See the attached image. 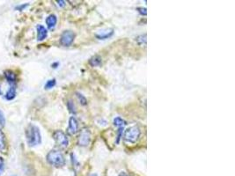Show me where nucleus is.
I'll return each instance as SVG.
<instances>
[{"label":"nucleus","mask_w":235,"mask_h":176,"mask_svg":"<svg viewBox=\"0 0 235 176\" xmlns=\"http://www.w3.org/2000/svg\"><path fill=\"white\" fill-rule=\"evenodd\" d=\"M26 142L29 146L34 147L41 143V136L39 128L34 124H29L26 130Z\"/></svg>","instance_id":"f257e3e1"},{"label":"nucleus","mask_w":235,"mask_h":176,"mask_svg":"<svg viewBox=\"0 0 235 176\" xmlns=\"http://www.w3.org/2000/svg\"><path fill=\"white\" fill-rule=\"evenodd\" d=\"M47 161L55 167H62L65 165V159L63 153L59 151L53 150L47 155Z\"/></svg>","instance_id":"f03ea898"},{"label":"nucleus","mask_w":235,"mask_h":176,"mask_svg":"<svg viewBox=\"0 0 235 176\" xmlns=\"http://www.w3.org/2000/svg\"><path fill=\"white\" fill-rule=\"evenodd\" d=\"M141 135V130L138 126L133 125L124 130L123 140L129 144H136Z\"/></svg>","instance_id":"7ed1b4c3"},{"label":"nucleus","mask_w":235,"mask_h":176,"mask_svg":"<svg viewBox=\"0 0 235 176\" xmlns=\"http://www.w3.org/2000/svg\"><path fill=\"white\" fill-rule=\"evenodd\" d=\"M53 137H54V140L56 141V145L63 148V149H65L68 147L69 145V139H68V136H66V134L65 132H63L62 130H56L54 132L53 134Z\"/></svg>","instance_id":"20e7f679"},{"label":"nucleus","mask_w":235,"mask_h":176,"mask_svg":"<svg viewBox=\"0 0 235 176\" xmlns=\"http://www.w3.org/2000/svg\"><path fill=\"white\" fill-rule=\"evenodd\" d=\"M91 142V132L88 129L85 128L83 129L78 137V145L79 146L86 147Z\"/></svg>","instance_id":"39448f33"},{"label":"nucleus","mask_w":235,"mask_h":176,"mask_svg":"<svg viewBox=\"0 0 235 176\" xmlns=\"http://www.w3.org/2000/svg\"><path fill=\"white\" fill-rule=\"evenodd\" d=\"M74 39H75V34L72 31L67 30L62 34L60 38V43L65 47H69L72 44Z\"/></svg>","instance_id":"423d86ee"},{"label":"nucleus","mask_w":235,"mask_h":176,"mask_svg":"<svg viewBox=\"0 0 235 176\" xmlns=\"http://www.w3.org/2000/svg\"><path fill=\"white\" fill-rule=\"evenodd\" d=\"M79 130V124H78V120L74 117L71 116L69 119V125L67 128V132L69 135H75L78 132Z\"/></svg>","instance_id":"0eeeda50"},{"label":"nucleus","mask_w":235,"mask_h":176,"mask_svg":"<svg viewBox=\"0 0 235 176\" xmlns=\"http://www.w3.org/2000/svg\"><path fill=\"white\" fill-rule=\"evenodd\" d=\"M37 40L39 41H43L47 38L48 36V31L42 25H38L37 26Z\"/></svg>","instance_id":"6e6552de"},{"label":"nucleus","mask_w":235,"mask_h":176,"mask_svg":"<svg viewBox=\"0 0 235 176\" xmlns=\"http://www.w3.org/2000/svg\"><path fill=\"white\" fill-rule=\"evenodd\" d=\"M114 34V30L113 29H106L101 31L100 34H96V37L99 40H105V39H108L109 37H111Z\"/></svg>","instance_id":"1a4fd4ad"},{"label":"nucleus","mask_w":235,"mask_h":176,"mask_svg":"<svg viewBox=\"0 0 235 176\" xmlns=\"http://www.w3.org/2000/svg\"><path fill=\"white\" fill-rule=\"evenodd\" d=\"M56 22H57V18L55 14H50L46 19V24L50 29H53L54 27H56Z\"/></svg>","instance_id":"9d476101"},{"label":"nucleus","mask_w":235,"mask_h":176,"mask_svg":"<svg viewBox=\"0 0 235 176\" xmlns=\"http://www.w3.org/2000/svg\"><path fill=\"white\" fill-rule=\"evenodd\" d=\"M102 59L99 55H95L93 56H92L89 60V64L92 67H96V66H100L101 64Z\"/></svg>","instance_id":"9b49d317"},{"label":"nucleus","mask_w":235,"mask_h":176,"mask_svg":"<svg viewBox=\"0 0 235 176\" xmlns=\"http://www.w3.org/2000/svg\"><path fill=\"white\" fill-rule=\"evenodd\" d=\"M5 77L6 79V80L8 81L9 84H14L16 82V74L15 72L11 70H8L5 72Z\"/></svg>","instance_id":"f8f14e48"},{"label":"nucleus","mask_w":235,"mask_h":176,"mask_svg":"<svg viewBox=\"0 0 235 176\" xmlns=\"http://www.w3.org/2000/svg\"><path fill=\"white\" fill-rule=\"evenodd\" d=\"M6 149V141H5V136L2 130L0 129V151L5 152Z\"/></svg>","instance_id":"ddd939ff"},{"label":"nucleus","mask_w":235,"mask_h":176,"mask_svg":"<svg viewBox=\"0 0 235 176\" xmlns=\"http://www.w3.org/2000/svg\"><path fill=\"white\" fill-rule=\"evenodd\" d=\"M15 97H16V88L13 87V86H11V87L9 88V90L6 92L5 98L7 100H13Z\"/></svg>","instance_id":"4468645a"},{"label":"nucleus","mask_w":235,"mask_h":176,"mask_svg":"<svg viewBox=\"0 0 235 176\" xmlns=\"http://www.w3.org/2000/svg\"><path fill=\"white\" fill-rule=\"evenodd\" d=\"M113 123H114L115 126H117L118 128H120V127H124V126L127 124L126 121H124L122 118H121V117H119V116H118V117H116V118L114 119Z\"/></svg>","instance_id":"2eb2a0df"},{"label":"nucleus","mask_w":235,"mask_h":176,"mask_svg":"<svg viewBox=\"0 0 235 176\" xmlns=\"http://www.w3.org/2000/svg\"><path fill=\"white\" fill-rule=\"evenodd\" d=\"M67 108L69 109V111L71 113V114H76L77 113V110H76V107L74 105V103L72 102V100H68L67 102Z\"/></svg>","instance_id":"dca6fc26"},{"label":"nucleus","mask_w":235,"mask_h":176,"mask_svg":"<svg viewBox=\"0 0 235 176\" xmlns=\"http://www.w3.org/2000/svg\"><path fill=\"white\" fill-rule=\"evenodd\" d=\"M56 79H50V80H48V81H47V83L45 84V86H44V88H45L46 90L52 89L53 87L56 85Z\"/></svg>","instance_id":"f3484780"},{"label":"nucleus","mask_w":235,"mask_h":176,"mask_svg":"<svg viewBox=\"0 0 235 176\" xmlns=\"http://www.w3.org/2000/svg\"><path fill=\"white\" fill-rule=\"evenodd\" d=\"M136 41L139 45H144V44L145 45L146 44V34H141V35L137 36L136 38Z\"/></svg>","instance_id":"a211bd4d"},{"label":"nucleus","mask_w":235,"mask_h":176,"mask_svg":"<svg viewBox=\"0 0 235 176\" xmlns=\"http://www.w3.org/2000/svg\"><path fill=\"white\" fill-rule=\"evenodd\" d=\"M76 94H77V97H78V100L80 101L81 105H83V106H86V105L87 104V100H86V97H85V96H84L83 94H79V93H77Z\"/></svg>","instance_id":"6ab92c4d"},{"label":"nucleus","mask_w":235,"mask_h":176,"mask_svg":"<svg viewBox=\"0 0 235 176\" xmlns=\"http://www.w3.org/2000/svg\"><path fill=\"white\" fill-rule=\"evenodd\" d=\"M124 130V127H120L118 128V134H117V139H116V144H119L120 142V139L122 138V132Z\"/></svg>","instance_id":"aec40b11"},{"label":"nucleus","mask_w":235,"mask_h":176,"mask_svg":"<svg viewBox=\"0 0 235 176\" xmlns=\"http://www.w3.org/2000/svg\"><path fill=\"white\" fill-rule=\"evenodd\" d=\"M5 123V119L4 114H3V112L0 110V125H1V126H4Z\"/></svg>","instance_id":"412c9836"},{"label":"nucleus","mask_w":235,"mask_h":176,"mask_svg":"<svg viewBox=\"0 0 235 176\" xmlns=\"http://www.w3.org/2000/svg\"><path fill=\"white\" fill-rule=\"evenodd\" d=\"M28 6V4H20V5H18V6H16L15 7V9L16 10H18V11H23L25 8H26Z\"/></svg>","instance_id":"4be33fe9"},{"label":"nucleus","mask_w":235,"mask_h":176,"mask_svg":"<svg viewBox=\"0 0 235 176\" xmlns=\"http://www.w3.org/2000/svg\"><path fill=\"white\" fill-rule=\"evenodd\" d=\"M138 12H139V13L141 14V15H146L147 14V12H146V8H144V7H138L137 9Z\"/></svg>","instance_id":"5701e85b"},{"label":"nucleus","mask_w":235,"mask_h":176,"mask_svg":"<svg viewBox=\"0 0 235 176\" xmlns=\"http://www.w3.org/2000/svg\"><path fill=\"white\" fill-rule=\"evenodd\" d=\"M5 168V163H4V160L2 158H0V174L4 171Z\"/></svg>","instance_id":"b1692460"},{"label":"nucleus","mask_w":235,"mask_h":176,"mask_svg":"<svg viewBox=\"0 0 235 176\" xmlns=\"http://www.w3.org/2000/svg\"><path fill=\"white\" fill-rule=\"evenodd\" d=\"M57 4L59 6L61 7H64L65 5V1H63V0H60V1H57Z\"/></svg>","instance_id":"393cba45"},{"label":"nucleus","mask_w":235,"mask_h":176,"mask_svg":"<svg viewBox=\"0 0 235 176\" xmlns=\"http://www.w3.org/2000/svg\"><path fill=\"white\" fill-rule=\"evenodd\" d=\"M58 65H59V64H58V63H54L51 66H52L54 69H56V68H57V66H58Z\"/></svg>","instance_id":"a878e982"},{"label":"nucleus","mask_w":235,"mask_h":176,"mask_svg":"<svg viewBox=\"0 0 235 176\" xmlns=\"http://www.w3.org/2000/svg\"><path fill=\"white\" fill-rule=\"evenodd\" d=\"M121 176H130V175H127L126 173H122V174H121Z\"/></svg>","instance_id":"bb28decb"},{"label":"nucleus","mask_w":235,"mask_h":176,"mask_svg":"<svg viewBox=\"0 0 235 176\" xmlns=\"http://www.w3.org/2000/svg\"><path fill=\"white\" fill-rule=\"evenodd\" d=\"M0 95H2V91H1V88H0Z\"/></svg>","instance_id":"cd10ccee"}]
</instances>
